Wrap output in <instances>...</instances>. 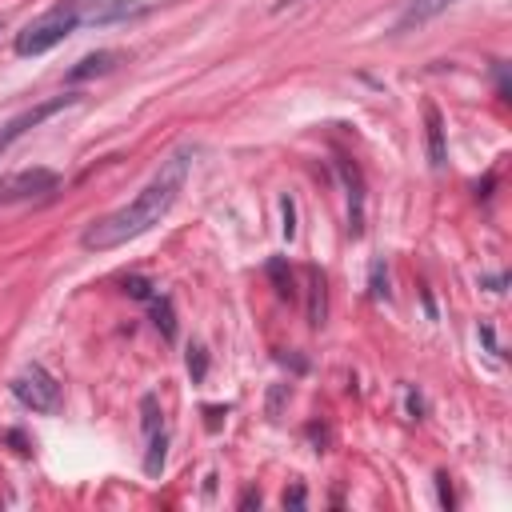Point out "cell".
<instances>
[{"mask_svg": "<svg viewBox=\"0 0 512 512\" xmlns=\"http://www.w3.org/2000/svg\"><path fill=\"white\" fill-rule=\"evenodd\" d=\"M188 168H192V148L172 152V156L156 168V176H152L124 208H116V212H108V216H100L96 224L84 228L80 248H84V252H108V248H120V244L144 236V232H148L152 224H160V220L168 216V208L176 204V196H180V188H184V180H188Z\"/></svg>", "mask_w": 512, "mask_h": 512, "instance_id": "1", "label": "cell"}, {"mask_svg": "<svg viewBox=\"0 0 512 512\" xmlns=\"http://www.w3.org/2000/svg\"><path fill=\"white\" fill-rule=\"evenodd\" d=\"M140 416H144V440H148V452H144V472L148 476H160L164 472V452H168V436H164V420H160V404L156 396L148 392L140 400Z\"/></svg>", "mask_w": 512, "mask_h": 512, "instance_id": "5", "label": "cell"}, {"mask_svg": "<svg viewBox=\"0 0 512 512\" xmlns=\"http://www.w3.org/2000/svg\"><path fill=\"white\" fill-rule=\"evenodd\" d=\"M188 368H192V376L196 380H204V348L196 344V348H188Z\"/></svg>", "mask_w": 512, "mask_h": 512, "instance_id": "14", "label": "cell"}, {"mask_svg": "<svg viewBox=\"0 0 512 512\" xmlns=\"http://www.w3.org/2000/svg\"><path fill=\"white\" fill-rule=\"evenodd\" d=\"M80 20H84V0H60L40 20H32L24 32H16L12 48H16V56H40V52L56 48L64 36H72L80 28Z\"/></svg>", "mask_w": 512, "mask_h": 512, "instance_id": "2", "label": "cell"}, {"mask_svg": "<svg viewBox=\"0 0 512 512\" xmlns=\"http://www.w3.org/2000/svg\"><path fill=\"white\" fill-rule=\"evenodd\" d=\"M280 208H284V236L292 240V232H296V224H292V200H280Z\"/></svg>", "mask_w": 512, "mask_h": 512, "instance_id": "15", "label": "cell"}, {"mask_svg": "<svg viewBox=\"0 0 512 512\" xmlns=\"http://www.w3.org/2000/svg\"><path fill=\"white\" fill-rule=\"evenodd\" d=\"M140 12H144L140 0H96L84 12V20L88 24H116V20H128V16H140Z\"/></svg>", "mask_w": 512, "mask_h": 512, "instance_id": "7", "label": "cell"}, {"mask_svg": "<svg viewBox=\"0 0 512 512\" xmlns=\"http://www.w3.org/2000/svg\"><path fill=\"white\" fill-rule=\"evenodd\" d=\"M116 60H120V52H112V48H104V52H92V56H84L72 72H68V80H88V76H104V72H112L116 68Z\"/></svg>", "mask_w": 512, "mask_h": 512, "instance_id": "10", "label": "cell"}, {"mask_svg": "<svg viewBox=\"0 0 512 512\" xmlns=\"http://www.w3.org/2000/svg\"><path fill=\"white\" fill-rule=\"evenodd\" d=\"M448 4H456V0H412L404 12H400V20H396V32H408V28H420L424 20H432V16H440Z\"/></svg>", "mask_w": 512, "mask_h": 512, "instance_id": "9", "label": "cell"}, {"mask_svg": "<svg viewBox=\"0 0 512 512\" xmlns=\"http://www.w3.org/2000/svg\"><path fill=\"white\" fill-rule=\"evenodd\" d=\"M284 504H296V508H300V504H304V488L296 484L292 492H284Z\"/></svg>", "mask_w": 512, "mask_h": 512, "instance_id": "16", "label": "cell"}, {"mask_svg": "<svg viewBox=\"0 0 512 512\" xmlns=\"http://www.w3.org/2000/svg\"><path fill=\"white\" fill-rule=\"evenodd\" d=\"M0 28H4V20H0Z\"/></svg>", "mask_w": 512, "mask_h": 512, "instance_id": "17", "label": "cell"}, {"mask_svg": "<svg viewBox=\"0 0 512 512\" xmlns=\"http://www.w3.org/2000/svg\"><path fill=\"white\" fill-rule=\"evenodd\" d=\"M308 288H312V304H308V324L320 328L324 324V276L308 272Z\"/></svg>", "mask_w": 512, "mask_h": 512, "instance_id": "13", "label": "cell"}, {"mask_svg": "<svg viewBox=\"0 0 512 512\" xmlns=\"http://www.w3.org/2000/svg\"><path fill=\"white\" fill-rule=\"evenodd\" d=\"M68 104H76V96H52V100H44V104H36V108H28V112H20L16 120H8L4 128H0V148H8L16 136H24L28 128H36L40 120H48V116H56L60 108H68Z\"/></svg>", "mask_w": 512, "mask_h": 512, "instance_id": "6", "label": "cell"}, {"mask_svg": "<svg viewBox=\"0 0 512 512\" xmlns=\"http://www.w3.org/2000/svg\"><path fill=\"white\" fill-rule=\"evenodd\" d=\"M148 308H152V320H156V328L172 340L176 336V316H172V300L168 296H156V292H148Z\"/></svg>", "mask_w": 512, "mask_h": 512, "instance_id": "12", "label": "cell"}, {"mask_svg": "<svg viewBox=\"0 0 512 512\" xmlns=\"http://www.w3.org/2000/svg\"><path fill=\"white\" fill-rule=\"evenodd\" d=\"M424 116H428V152H432V168H444V128H440V112L428 104Z\"/></svg>", "mask_w": 512, "mask_h": 512, "instance_id": "11", "label": "cell"}, {"mask_svg": "<svg viewBox=\"0 0 512 512\" xmlns=\"http://www.w3.org/2000/svg\"><path fill=\"white\" fill-rule=\"evenodd\" d=\"M12 396L32 412H56L60 408V384L44 364H28L8 380Z\"/></svg>", "mask_w": 512, "mask_h": 512, "instance_id": "3", "label": "cell"}, {"mask_svg": "<svg viewBox=\"0 0 512 512\" xmlns=\"http://www.w3.org/2000/svg\"><path fill=\"white\" fill-rule=\"evenodd\" d=\"M60 176L52 168H24L0 180V204H24V200H44L48 192H56Z\"/></svg>", "mask_w": 512, "mask_h": 512, "instance_id": "4", "label": "cell"}, {"mask_svg": "<svg viewBox=\"0 0 512 512\" xmlns=\"http://www.w3.org/2000/svg\"><path fill=\"white\" fill-rule=\"evenodd\" d=\"M340 172H344V184H348V228H352V236H360L364 232V188H360V172L356 168H348V164H340Z\"/></svg>", "mask_w": 512, "mask_h": 512, "instance_id": "8", "label": "cell"}]
</instances>
